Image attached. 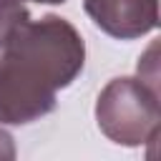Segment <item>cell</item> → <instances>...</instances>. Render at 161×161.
Returning <instances> with one entry per match:
<instances>
[{"instance_id":"cell-3","label":"cell","mask_w":161,"mask_h":161,"mask_svg":"<svg viewBox=\"0 0 161 161\" xmlns=\"http://www.w3.org/2000/svg\"><path fill=\"white\" fill-rule=\"evenodd\" d=\"M83 10L116 40H136L158 28V0H83Z\"/></svg>"},{"instance_id":"cell-6","label":"cell","mask_w":161,"mask_h":161,"mask_svg":"<svg viewBox=\"0 0 161 161\" xmlns=\"http://www.w3.org/2000/svg\"><path fill=\"white\" fill-rule=\"evenodd\" d=\"M20 3H25V0H20ZM30 3H40V5H63L65 0H30Z\"/></svg>"},{"instance_id":"cell-4","label":"cell","mask_w":161,"mask_h":161,"mask_svg":"<svg viewBox=\"0 0 161 161\" xmlns=\"http://www.w3.org/2000/svg\"><path fill=\"white\" fill-rule=\"evenodd\" d=\"M28 20H30V10L20 0H0V48Z\"/></svg>"},{"instance_id":"cell-2","label":"cell","mask_w":161,"mask_h":161,"mask_svg":"<svg viewBox=\"0 0 161 161\" xmlns=\"http://www.w3.org/2000/svg\"><path fill=\"white\" fill-rule=\"evenodd\" d=\"M96 123L118 146L136 148L156 141L161 128L158 91L131 75L108 80L96 98Z\"/></svg>"},{"instance_id":"cell-1","label":"cell","mask_w":161,"mask_h":161,"mask_svg":"<svg viewBox=\"0 0 161 161\" xmlns=\"http://www.w3.org/2000/svg\"><path fill=\"white\" fill-rule=\"evenodd\" d=\"M86 65L78 28L60 15L23 23L0 48V126H28L53 113L58 91Z\"/></svg>"},{"instance_id":"cell-5","label":"cell","mask_w":161,"mask_h":161,"mask_svg":"<svg viewBox=\"0 0 161 161\" xmlns=\"http://www.w3.org/2000/svg\"><path fill=\"white\" fill-rule=\"evenodd\" d=\"M15 156H18V151H15L13 136L5 128H0V161H13Z\"/></svg>"}]
</instances>
